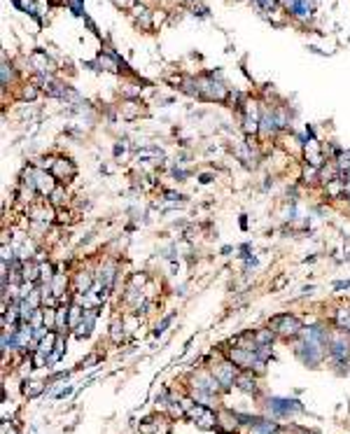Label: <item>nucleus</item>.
Listing matches in <instances>:
<instances>
[{"label": "nucleus", "instance_id": "28", "mask_svg": "<svg viewBox=\"0 0 350 434\" xmlns=\"http://www.w3.org/2000/svg\"><path fill=\"white\" fill-rule=\"evenodd\" d=\"M82 5H84V0H70V10H73V14H77V17H80V14H82Z\"/></svg>", "mask_w": 350, "mask_h": 434}, {"label": "nucleus", "instance_id": "22", "mask_svg": "<svg viewBox=\"0 0 350 434\" xmlns=\"http://www.w3.org/2000/svg\"><path fill=\"white\" fill-rule=\"evenodd\" d=\"M175 320V313H168L166 318H161L159 322H156V327H154V336H161V334H166V329L170 327V322Z\"/></svg>", "mask_w": 350, "mask_h": 434}, {"label": "nucleus", "instance_id": "31", "mask_svg": "<svg viewBox=\"0 0 350 434\" xmlns=\"http://www.w3.org/2000/svg\"><path fill=\"white\" fill-rule=\"evenodd\" d=\"M115 5L117 7H128L131 5V0H115Z\"/></svg>", "mask_w": 350, "mask_h": 434}, {"label": "nucleus", "instance_id": "19", "mask_svg": "<svg viewBox=\"0 0 350 434\" xmlns=\"http://www.w3.org/2000/svg\"><path fill=\"white\" fill-rule=\"evenodd\" d=\"M110 339L115 341V343H121V339H124V322H121L119 318L112 320V327H110Z\"/></svg>", "mask_w": 350, "mask_h": 434}, {"label": "nucleus", "instance_id": "24", "mask_svg": "<svg viewBox=\"0 0 350 434\" xmlns=\"http://www.w3.org/2000/svg\"><path fill=\"white\" fill-rule=\"evenodd\" d=\"M38 98V87L35 84H26L21 89V101H35Z\"/></svg>", "mask_w": 350, "mask_h": 434}, {"label": "nucleus", "instance_id": "5", "mask_svg": "<svg viewBox=\"0 0 350 434\" xmlns=\"http://www.w3.org/2000/svg\"><path fill=\"white\" fill-rule=\"evenodd\" d=\"M236 369H238V366L227 357L224 362H220V364L213 366L210 371H213V376L217 378V383L222 385V390H231V387L236 385V378H238V371H236Z\"/></svg>", "mask_w": 350, "mask_h": 434}, {"label": "nucleus", "instance_id": "13", "mask_svg": "<svg viewBox=\"0 0 350 434\" xmlns=\"http://www.w3.org/2000/svg\"><path fill=\"white\" fill-rule=\"evenodd\" d=\"M194 422H196V427H201V429H217V413L208 406Z\"/></svg>", "mask_w": 350, "mask_h": 434}, {"label": "nucleus", "instance_id": "30", "mask_svg": "<svg viewBox=\"0 0 350 434\" xmlns=\"http://www.w3.org/2000/svg\"><path fill=\"white\" fill-rule=\"evenodd\" d=\"M210 180H213V175H210V173H203V175L199 177V182H201V184H208Z\"/></svg>", "mask_w": 350, "mask_h": 434}, {"label": "nucleus", "instance_id": "9", "mask_svg": "<svg viewBox=\"0 0 350 434\" xmlns=\"http://www.w3.org/2000/svg\"><path fill=\"white\" fill-rule=\"evenodd\" d=\"M238 413H231V411H222L217 413V429L222 434H234L238 429Z\"/></svg>", "mask_w": 350, "mask_h": 434}, {"label": "nucleus", "instance_id": "17", "mask_svg": "<svg viewBox=\"0 0 350 434\" xmlns=\"http://www.w3.org/2000/svg\"><path fill=\"white\" fill-rule=\"evenodd\" d=\"M49 285H52V292H54V297L61 299V297H63V292H66V287H68V276H66V273H56L54 280H52Z\"/></svg>", "mask_w": 350, "mask_h": 434}, {"label": "nucleus", "instance_id": "15", "mask_svg": "<svg viewBox=\"0 0 350 434\" xmlns=\"http://www.w3.org/2000/svg\"><path fill=\"white\" fill-rule=\"evenodd\" d=\"M31 66H33L40 75H47L49 70H52V63H49L47 54H42V52H35V54L31 56Z\"/></svg>", "mask_w": 350, "mask_h": 434}, {"label": "nucleus", "instance_id": "29", "mask_svg": "<svg viewBox=\"0 0 350 434\" xmlns=\"http://www.w3.org/2000/svg\"><path fill=\"white\" fill-rule=\"evenodd\" d=\"M194 14H199V17H206V14H208V7H203V5L194 7Z\"/></svg>", "mask_w": 350, "mask_h": 434}, {"label": "nucleus", "instance_id": "16", "mask_svg": "<svg viewBox=\"0 0 350 434\" xmlns=\"http://www.w3.org/2000/svg\"><path fill=\"white\" fill-rule=\"evenodd\" d=\"M42 392H45V383L42 380H26L24 383V394H26L28 399H35Z\"/></svg>", "mask_w": 350, "mask_h": 434}, {"label": "nucleus", "instance_id": "2", "mask_svg": "<svg viewBox=\"0 0 350 434\" xmlns=\"http://www.w3.org/2000/svg\"><path fill=\"white\" fill-rule=\"evenodd\" d=\"M327 353L336 364H343L350 360V332L338 327L336 332L329 334V343H327Z\"/></svg>", "mask_w": 350, "mask_h": 434}, {"label": "nucleus", "instance_id": "27", "mask_svg": "<svg viewBox=\"0 0 350 434\" xmlns=\"http://www.w3.org/2000/svg\"><path fill=\"white\" fill-rule=\"evenodd\" d=\"M10 80H12V66H10V63L3 59V89H7Z\"/></svg>", "mask_w": 350, "mask_h": 434}, {"label": "nucleus", "instance_id": "11", "mask_svg": "<svg viewBox=\"0 0 350 434\" xmlns=\"http://www.w3.org/2000/svg\"><path fill=\"white\" fill-rule=\"evenodd\" d=\"M96 66H101V70H108V73H119V59H117L115 52H101L96 56Z\"/></svg>", "mask_w": 350, "mask_h": 434}, {"label": "nucleus", "instance_id": "18", "mask_svg": "<svg viewBox=\"0 0 350 434\" xmlns=\"http://www.w3.org/2000/svg\"><path fill=\"white\" fill-rule=\"evenodd\" d=\"M138 115H140V105H138L135 101H126L124 105H121V117H124V119L131 122V119H135Z\"/></svg>", "mask_w": 350, "mask_h": 434}, {"label": "nucleus", "instance_id": "20", "mask_svg": "<svg viewBox=\"0 0 350 434\" xmlns=\"http://www.w3.org/2000/svg\"><path fill=\"white\" fill-rule=\"evenodd\" d=\"M273 336H276L273 329H259V332H255L257 346H271V343H273Z\"/></svg>", "mask_w": 350, "mask_h": 434}, {"label": "nucleus", "instance_id": "21", "mask_svg": "<svg viewBox=\"0 0 350 434\" xmlns=\"http://www.w3.org/2000/svg\"><path fill=\"white\" fill-rule=\"evenodd\" d=\"M334 161H336V166H338L341 173H348L350 170V149H341V154H338Z\"/></svg>", "mask_w": 350, "mask_h": 434}, {"label": "nucleus", "instance_id": "10", "mask_svg": "<svg viewBox=\"0 0 350 434\" xmlns=\"http://www.w3.org/2000/svg\"><path fill=\"white\" fill-rule=\"evenodd\" d=\"M280 432H283V427L278 422L269 420V418H257L248 429V434H280Z\"/></svg>", "mask_w": 350, "mask_h": 434}, {"label": "nucleus", "instance_id": "6", "mask_svg": "<svg viewBox=\"0 0 350 434\" xmlns=\"http://www.w3.org/2000/svg\"><path fill=\"white\" fill-rule=\"evenodd\" d=\"M259 112H262V115H259V133H262L264 138L276 136L278 131H280V124H278V119H276V110L262 108Z\"/></svg>", "mask_w": 350, "mask_h": 434}, {"label": "nucleus", "instance_id": "25", "mask_svg": "<svg viewBox=\"0 0 350 434\" xmlns=\"http://www.w3.org/2000/svg\"><path fill=\"white\" fill-rule=\"evenodd\" d=\"M252 5L259 7L262 12H273L276 10V0H252Z\"/></svg>", "mask_w": 350, "mask_h": 434}, {"label": "nucleus", "instance_id": "14", "mask_svg": "<svg viewBox=\"0 0 350 434\" xmlns=\"http://www.w3.org/2000/svg\"><path fill=\"white\" fill-rule=\"evenodd\" d=\"M40 280V264L28 259L24 262V283H38Z\"/></svg>", "mask_w": 350, "mask_h": 434}, {"label": "nucleus", "instance_id": "23", "mask_svg": "<svg viewBox=\"0 0 350 434\" xmlns=\"http://www.w3.org/2000/svg\"><path fill=\"white\" fill-rule=\"evenodd\" d=\"M63 203H66V191L61 189V187H56L52 191V208H63Z\"/></svg>", "mask_w": 350, "mask_h": 434}, {"label": "nucleus", "instance_id": "4", "mask_svg": "<svg viewBox=\"0 0 350 434\" xmlns=\"http://www.w3.org/2000/svg\"><path fill=\"white\" fill-rule=\"evenodd\" d=\"M227 87H224L222 82L217 80L215 82V75L210 73L206 80H201L199 82V96L201 98H206V101H224L227 98Z\"/></svg>", "mask_w": 350, "mask_h": 434}, {"label": "nucleus", "instance_id": "7", "mask_svg": "<svg viewBox=\"0 0 350 434\" xmlns=\"http://www.w3.org/2000/svg\"><path fill=\"white\" fill-rule=\"evenodd\" d=\"M303 154L308 159V166H315V168H322L324 166V147L317 143L315 138H308L303 143Z\"/></svg>", "mask_w": 350, "mask_h": 434}, {"label": "nucleus", "instance_id": "32", "mask_svg": "<svg viewBox=\"0 0 350 434\" xmlns=\"http://www.w3.org/2000/svg\"><path fill=\"white\" fill-rule=\"evenodd\" d=\"M345 182V187H343V196H348L350 198V180H343Z\"/></svg>", "mask_w": 350, "mask_h": 434}, {"label": "nucleus", "instance_id": "3", "mask_svg": "<svg viewBox=\"0 0 350 434\" xmlns=\"http://www.w3.org/2000/svg\"><path fill=\"white\" fill-rule=\"evenodd\" d=\"M266 408L273 418H292L303 411V406L296 399H285V397H271L266 401Z\"/></svg>", "mask_w": 350, "mask_h": 434}, {"label": "nucleus", "instance_id": "8", "mask_svg": "<svg viewBox=\"0 0 350 434\" xmlns=\"http://www.w3.org/2000/svg\"><path fill=\"white\" fill-rule=\"evenodd\" d=\"M52 173H54V177L59 180V182H70L75 175H77V168H75V163L70 161V159H56L54 161V168H52Z\"/></svg>", "mask_w": 350, "mask_h": 434}, {"label": "nucleus", "instance_id": "12", "mask_svg": "<svg viewBox=\"0 0 350 434\" xmlns=\"http://www.w3.org/2000/svg\"><path fill=\"white\" fill-rule=\"evenodd\" d=\"M236 387L238 390H243V392H257V378L252 376V371H243L238 373V378H236Z\"/></svg>", "mask_w": 350, "mask_h": 434}, {"label": "nucleus", "instance_id": "1", "mask_svg": "<svg viewBox=\"0 0 350 434\" xmlns=\"http://www.w3.org/2000/svg\"><path fill=\"white\" fill-rule=\"evenodd\" d=\"M269 329H273V332H276L278 336H283V339H296V336H301L303 325L296 315L280 313V315L269 320Z\"/></svg>", "mask_w": 350, "mask_h": 434}, {"label": "nucleus", "instance_id": "26", "mask_svg": "<svg viewBox=\"0 0 350 434\" xmlns=\"http://www.w3.org/2000/svg\"><path fill=\"white\" fill-rule=\"evenodd\" d=\"M101 362V355L94 353V355H89V357H84V360L80 362V369H91L94 364H98Z\"/></svg>", "mask_w": 350, "mask_h": 434}]
</instances>
